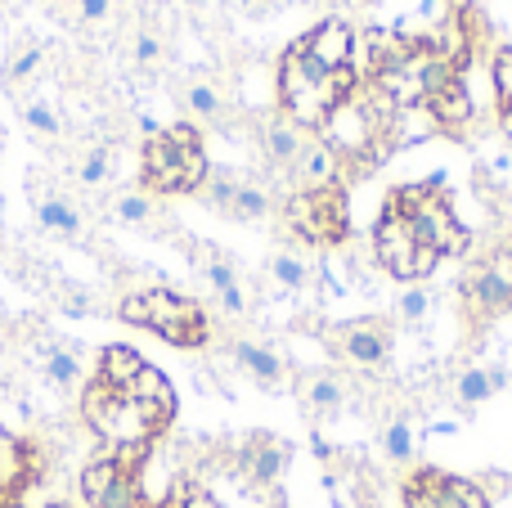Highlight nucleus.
Masks as SVG:
<instances>
[{"mask_svg": "<svg viewBox=\"0 0 512 508\" xmlns=\"http://www.w3.org/2000/svg\"><path fill=\"white\" fill-rule=\"evenodd\" d=\"M355 86H360L355 68H319V63L306 59L297 45H288V50H283V59H279V104H283V117H288V122H297L301 131H310V135H319V126L328 122V113H333L342 99H351Z\"/></svg>", "mask_w": 512, "mask_h": 508, "instance_id": "1", "label": "nucleus"}, {"mask_svg": "<svg viewBox=\"0 0 512 508\" xmlns=\"http://www.w3.org/2000/svg\"><path fill=\"white\" fill-rule=\"evenodd\" d=\"M212 176V162L203 153V140L189 122L158 126L144 135L140 149V189L149 194H198Z\"/></svg>", "mask_w": 512, "mask_h": 508, "instance_id": "2", "label": "nucleus"}, {"mask_svg": "<svg viewBox=\"0 0 512 508\" xmlns=\"http://www.w3.org/2000/svg\"><path fill=\"white\" fill-rule=\"evenodd\" d=\"M117 315H122V324L149 329V333H158L162 342L185 347V351L207 347V338H212V324H207L203 306L185 293H171V288H140V293H126L122 302H117Z\"/></svg>", "mask_w": 512, "mask_h": 508, "instance_id": "3", "label": "nucleus"}, {"mask_svg": "<svg viewBox=\"0 0 512 508\" xmlns=\"http://www.w3.org/2000/svg\"><path fill=\"white\" fill-rule=\"evenodd\" d=\"M387 198L400 207V216L409 221V230H414V239L423 248H436L441 257H463L468 252L472 234L454 216L450 194H445V176H427L423 185H400Z\"/></svg>", "mask_w": 512, "mask_h": 508, "instance_id": "4", "label": "nucleus"}, {"mask_svg": "<svg viewBox=\"0 0 512 508\" xmlns=\"http://www.w3.org/2000/svg\"><path fill=\"white\" fill-rule=\"evenodd\" d=\"M283 216H288V230H297L306 243L315 248H328V243L346 239V194L342 185L328 189H292L288 203H283Z\"/></svg>", "mask_w": 512, "mask_h": 508, "instance_id": "5", "label": "nucleus"}, {"mask_svg": "<svg viewBox=\"0 0 512 508\" xmlns=\"http://www.w3.org/2000/svg\"><path fill=\"white\" fill-rule=\"evenodd\" d=\"M27 203H32L36 225H41L45 234H54V239H68V243L81 239V230H86L81 203L59 185V180L50 176V171H36V176H27Z\"/></svg>", "mask_w": 512, "mask_h": 508, "instance_id": "6", "label": "nucleus"}, {"mask_svg": "<svg viewBox=\"0 0 512 508\" xmlns=\"http://www.w3.org/2000/svg\"><path fill=\"white\" fill-rule=\"evenodd\" d=\"M405 508H490V495L481 491V482L423 468V473L405 486Z\"/></svg>", "mask_w": 512, "mask_h": 508, "instance_id": "7", "label": "nucleus"}, {"mask_svg": "<svg viewBox=\"0 0 512 508\" xmlns=\"http://www.w3.org/2000/svg\"><path fill=\"white\" fill-rule=\"evenodd\" d=\"M414 252H418L414 230H409V221L400 216V207L387 198V203H382L378 225H373V257L387 266V275L414 284Z\"/></svg>", "mask_w": 512, "mask_h": 508, "instance_id": "8", "label": "nucleus"}, {"mask_svg": "<svg viewBox=\"0 0 512 508\" xmlns=\"http://www.w3.org/2000/svg\"><path fill=\"white\" fill-rule=\"evenodd\" d=\"M306 59H315L319 68H351L355 59V27L346 18H324L315 23L301 41H292Z\"/></svg>", "mask_w": 512, "mask_h": 508, "instance_id": "9", "label": "nucleus"}, {"mask_svg": "<svg viewBox=\"0 0 512 508\" xmlns=\"http://www.w3.org/2000/svg\"><path fill=\"white\" fill-rule=\"evenodd\" d=\"M333 342H337V351H342L346 365H355V369H378L382 360H387V351H391V333H387V324L382 320L342 324V329L333 333Z\"/></svg>", "mask_w": 512, "mask_h": 508, "instance_id": "10", "label": "nucleus"}, {"mask_svg": "<svg viewBox=\"0 0 512 508\" xmlns=\"http://www.w3.org/2000/svg\"><path fill=\"white\" fill-rule=\"evenodd\" d=\"M126 396H131V401L140 405L144 414H149V423H153L158 432L171 428V419H176V387L167 383V374H162V369L144 365L140 378L126 387Z\"/></svg>", "mask_w": 512, "mask_h": 508, "instance_id": "11", "label": "nucleus"}, {"mask_svg": "<svg viewBox=\"0 0 512 508\" xmlns=\"http://www.w3.org/2000/svg\"><path fill=\"white\" fill-rule=\"evenodd\" d=\"M36 473V455L27 441H18L14 432L0 423V504H14V495L32 482Z\"/></svg>", "mask_w": 512, "mask_h": 508, "instance_id": "12", "label": "nucleus"}, {"mask_svg": "<svg viewBox=\"0 0 512 508\" xmlns=\"http://www.w3.org/2000/svg\"><path fill=\"white\" fill-rule=\"evenodd\" d=\"M463 302H468L472 315H504V311H512V288L499 275H490L486 261H481V266L468 270V279H463Z\"/></svg>", "mask_w": 512, "mask_h": 508, "instance_id": "13", "label": "nucleus"}, {"mask_svg": "<svg viewBox=\"0 0 512 508\" xmlns=\"http://www.w3.org/2000/svg\"><path fill=\"white\" fill-rule=\"evenodd\" d=\"M292 171H297V189H328V185H337V180H342L346 162L315 135V140L306 144V153L292 162Z\"/></svg>", "mask_w": 512, "mask_h": 508, "instance_id": "14", "label": "nucleus"}, {"mask_svg": "<svg viewBox=\"0 0 512 508\" xmlns=\"http://www.w3.org/2000/svg\"><path fill=\"white\" fill-rule=\"evenodd\" d=\"M45 72V45L36 36H18L14 50L5 59V86L9 95H23L27 86H36V77Z\"/></svg>", "mask_w": 512, "mask_h": 508, "instance_id": "15", "label": "nucleus"}, {"mask_svg": "<svg viewBox=\"0 0 512 508\" xmlns=\"http://www.w3.org/2000/svg\"><path fill=\"white\" fill-rule=\"evenodd\" d=\"M315 140L310 131H301L297 122H288V117H274L270 126H265V158L270 162H279V167H292V162L306 153V144Z\"/></svg>", "mask_w": 512, "mask_h": 508, "instance_id": "16", "label": "nucleus"}, {"mask_svg": "<svg viewBox=\"0 0 512 508\" xmlns=\"http://www.w3.org/2000/svg\"><path fill=\"white\" fill-rule=\"evenodd\" d=\"M108 176H113V144L108 140H90L72 153V180H77L81 189L108 185Z\"/></svg>", "mask_w": 512, "mask_h": 508, "instance_id": "17", "label": "nucleus"}, {"mask_svg": "<svg viewBox=\"0 0 512 508\" xmlns=\"http://www.w3.org/2000/svg\"><path fill=\"white\" fill-rule=\"evenodd\" d=\"M149 365V360L140 356L135 347H122V342H113V347H104L99 351V383H108V387H117V392H126V387L140 378V369Z\"/></svg>", "mask_w": 512, "mask_h": 508, "instance_id": "18", "label": "nucleus"}, {"mask_svg": "<svg viewBox=\"0 0 512 508\" xmlns=\"http://www.w3.org/2000/svg\"><path fill=\"white\" fill-rule=\"evenodd\" d=\"M243 468H248V477L261 482V486L279 482V473L288 468V446L274 441V437H256L248 446V455H243Z\"/></svg>", "mask_w": 512, "mask_h": 508, "instance_id": "19", "label": "nucleus"}, {"mask_svg": "<svg viewBox=\"0 0 512 508\" xmlns=\"http://www.w3.org/2000/svg\"><path fill=\"white\" fill-rule=\"evenodd\" d=\"M14 104H18V117H23V126L32 135H41V140H59L63 135V117H59V108L50 104V99H41V95H14Z\"/></svg>", "mask_w": 512, "mask_h": 508, "instance_id": "20", "label": "nucleus"}, {"mask_svg": "<svg viewBox=\"0 0 512 508\" xmlns=\"http://www.w3.org/2000/svg\"><path fill=\"white\" fill-rule=\"evenodd\" d=\"M234 360L265 387H279L283 383V360L274 356L270 347H256V342H234Z\"/></svg>", "mask_w": 512, "mask_h": 508, "instance_id": "21", "label": "nucleus"}, {"mask_svg": "<svg viewBox=\"0 0 512 508\" xmlns=\"http://www.w3.org/2000/svg\"><path fill=\"white\" fill-rule=\"evenodd\" d=\"M41 374H45L50 387H77L81 383L77 347H59V342H50V347L41 351Z\"/></svg>", "mask_w": 512, "mask_h": 508, "instance_id": "22", "label": "nucleus"}, {"mask_svg": "<svg viewBox=\"0 0 512 508\" xmlns=\"http://www.w3.org/2000/svg\"><path fill=\"white\" fill-rule=\"evenodd\" d=\"M153 216H158V203H153L149 189H122V194L113 198V221H122V225H149Z\"/></svg>", "mask_w": 512, "mask_h": 508, "instance_id": "23", "label": "nucleus"}, {"mask_svg": "<svg viewBox=\"0 0 512 508\" xmlns=\"http://www.w3.org/2000/svg\"><path fill=\"white\" fill-rule=\"evenodd\" d=\"M301 396H306V410H315V414H337V410H342V401H346V387L337 383L333 374H315L306 387H301Z\"/></svg>", "mask_w": 512, "mask_h": 508, "instance_id": "24", "label": "nucleus"}, {"mask_svg": "<svg viewBox=\"0 0 512 508\" xmlns=\"http://www.w3.org/2000/svg\"><path fill=\"white\" fill-rule=\"evenodd\" d=\"M185 108L198 117V122H212V117H221V108H225V99H221V90H216V81H189L185 86Z\"/></svg>", "mask_w": 512, "mask_h": 508, "instance_id": "25", "label": "nucleus"}, {"mask_svg": "<svg viewBox=\"0 0 512 508\" xmlns=\"http://www.w3.org/2000/svg\"><path fill=\"white\" fill-rule=\"evenodd\" d=\"M230 216H239V221H261V216H270V194L256 185H234L230 194V207H225Z\"/></svg>", "mask_w": 512, "mask_h": 508, "instance_id": "26", "label": "nucleus"}, {"mask_svg": "<svg viewBox=\"0 0 512 508\" xmlns=\"http://www.w3.org/2000/svg\"><path fill=\"white\" fill-rule=\"evenodd\" d=\"M382 450H387V459H391V464H409V459H414V450H418L414 428H409L405 419L387 423V432H382Z\"/></svg>", "mask_w": 512, "mask_h": 508, "instance_id": "27", "label": "nucleus"}, {"mask_svg": "<svg viewBox=\"0 0 512 508\" xmlns=\"http://www.w3.org/2000/svg\"><path fill=\"white\" fill-rule=\"evenodd\" d=\"M162 508H221V500H216L207 486H198V482H189V477H180V482L167 491Z\"/></svg>", "mask_w": 512, "mask_h": 508, "instance_id": "28", "label": "nucleus"}, {"mask_svg": "<svg viewBox=\"0 0 512 508\" xmlns=\"http://www.w3.org/2000/svg\"><path fill=\"white\" fill-rule=\"evenodd\" d=\"M198 261H203V275H207V284L216 288V297L230 293V288H239V275H234V266L216 248H198Z\"/></svg>", "mask_w": 512, "mask_h": 508, "instance_id": "29", "label": "nucleus"}, {"mask_svg": "<svg viewBox=\"0 0 512 508\" xmlns=\"http://www.w3.org/2000/svg\"><path fill=\"white\" fill-rule=\"evenodd\" d=\"M454 396H459V405H481V401H490V374L481 365H472V369H463L459 378H454Z\"/></svg>", "mask_w": 512, "mask_h": 508, "instance_id": "30", "label": "nucleus"}, {"mask_svg": "<svg viewBox=\"0 0 512 508\" xmlns=\"http://www.w3.org/2000/svg\"><path fill=\"white\" fill-rule=\"evenodd\" d=\"M270 275L279 279L283 288H292V293L310 284V266H306V261H301V257H292V252H279V257L270 261Z\"/></svg>", "mask_w": 512, "mask_h": 508, "instance_id": "31", "label": "nucleus"}, {"mask_svg": "<svg viewBox=\"0 0 512 508\" xmlns=\"http://www.w3.org/2000/svg\"><path fill=\"white\" fill-rule=\"evenodd\" d=\"M131 59L140 63V68H153V63L162 59V36L149 32V27H140V32L131 36Z\"/></svg>", "mask_w": 512, "mask_h": 508, "instance_id": "32", "label": "nucleus"}, {"mask_svg": "<svg viewBox=\"0 0 512 508\" xmlns=\"http://www.w3.org/2000/svg\"><path fill=\"white\" fill-rule=\"evenodd\" d=\"M432 311V297H427V288H418V284H409L405 293H400V320H409V324H418L423 315Z\"/></svg>", "mask_w": 512, "mask_h": 508, "instance_id": "33", "label": "nucleus"}, {"mask_svg": "<svg viewBox=\"0 0 512 508\" xmlns=\"http://www.w3.org/2000/svg\"><path fill=\"white\" fill-rule=\"evenodd\" d=\"M495 90H499V104H512V45L495 50Z\"/></svg>", "mask_w": 512, "mask_h": 508, "instance_id": "34", "label": "nucleus"}, {"mask_svg": "<svg viewBox=\"0 0 512 508\" xmlns=\"http://www.w3.org/2000/svg\"><path fill=\"white\" fill-rule=\"evenodd\" d=\"M113 14V0H72V18L77 23H104Z\"/></svg>", "mask_w": 512, "mask_h": 508, "instance_id": "35", "label": "nucleus"}, {"mask_svg": "<svg viewBox=\"0 0 512 508\" xmlns=\"http://www.w3.org/2000/svg\"><path fill=\"white\" fill-rule=\"evenodd\" d=\"M436 266H441V252H436V248H423V243H418V252H414V284L432 275Z\"/></svg>", "mask_w": 512, "mask_h": 508, "instance_id": "36", "label": "nucleus"}, {"mask_svg": "<svg viewBox=\"0 0 512 508\" xmlns=\"http://www.w3.org/2000/svg\"><path fill=\"white\" fill-rule=\"evenodd\" d=\"M221 306L230 315H243V311H248V297H243V288H230V293H221Z\"/></svg>", "mask_w": 512, "mask_h": 508, "instance_id": "37", "label": "nucleus"}, {"mask_svg": "<svg viewBox=\"0 0 512 508\" xmlns=\"http://www.w3.org/2000/svg\"><path fill=\"white\" fill-rule=\"evenodd\" d=\"M486 374H490V392H504V387L512 383L508 369H499V365H495V369H486Z\"/></svg>", "mask_w": 512, "mask_h": 508, "instance_id": "38", "label": "nucleus"}, {"mask_svg": "<svg viewBox=\"0 0 512 508\" xmlns=\"http://www.w3.org/2000/svg\"><path fill=\"white\" fill-rule=\"evenodd\" d=\"M499 131L512 140V104H499Z\"/></svg>", "mask_w": 512, "mask_h": 508, "instance_id": "39", "label": "nucleus"}, {"mask_svg": "<svg viewBox=\"0 0 512 508\" xmlns=\"http://www.w3.org/2000/svg\"><path fill=\"white\" fill-rule=\"evenodd\" d=\"M310 450H315V459H324V464H328V459H333V446H328L324 437H315V441H310Z\"/></svg>", "mask_w": 512, "mask_h": 508, "instance_id": "40", "label": "nucleus"}, {"mask_svg": "<svg viewBox=\"0 0 512 508\" xmlns=\"http://www.w3.org/2000/svg\"><path fill=\"white\" fill-rule=\"evenodd\" d=\"M252 5H279V0H252Z\"/></svg>", "mask_w": 512, "mask_h": 508, "instance_id": "41", "label": "nucleus"}, {"mask_svg": "<svg viewBox=\"0 0 512 508\" xmlns=\"http://www.w3.org/2000/svg\"><path fill=\"white\" fill-rule=\"evenodd\" d=\"M360 5H373V0H360Z\"/></svg>", "mask_w": 512, "mask_h": 508, "instance_id": "42", "label": "nucleus"}, {"mask_svg": "<svg viewBox=\"0 0 512 508\" xmlns=\"http://www.w3.org/2000/svg\"><path fill=\"white\" fill-rule=\"evenodd\" d=\"M0 508H14V504H0Z\"/></svg>", "mask_w": 512, "mask_h": 508, "instance_id": "43", "label": "nucleus"}]
</instances>
